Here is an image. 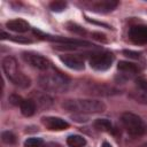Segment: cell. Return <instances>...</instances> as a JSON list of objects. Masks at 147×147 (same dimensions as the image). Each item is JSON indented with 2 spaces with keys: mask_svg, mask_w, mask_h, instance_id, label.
I'll return each instance as SVG.
<instances>
[{
  "mask_svg": "<svg viewBox=\"0 0 147 147\" xmlns=\"http://www.w3.org/2000/svg\"><path fill=\"white\" fill-rule=\"evenodd\" d=\"M93 126L95 130L98 131H102V132H109L111 130V123L109 119L107 118H98L94 121Z\"/></svg>",
  "mask_w": 147,
  "mask_h": 147,
  "instance_id": "cell-17",
  "label": "cell"
},
{
  "mask_svg": "<svg viewBox=\"0 0 147 147\" xmlns=\"http://www.w3.org/2000/svg\"><path fill=\"white\" fill-rule=\"evenodd\" d=\"M132 96L140 103L147 105V82L139 79L137 82V86L132 92Z\"/></svg>",
  "mask_w": 147,
  "mask_h": 147,
  "instance_id": "cell-12",
  "label": "cell"
},
{
  "mask_svg": "<svg viewBox=\"0 0 147 147\" xmlns=\"http://www.w3.org/2000/svg\"><path fill=\"white\" fill-rule=\"evenodd\" d=\"M6 26L15 32H26L30 29V25L26 21L21 20V18H16V20H10L6 23Z\"/></svg>",
  "mask_w": 147,
  "mask_h": 147,
  "instance_id": "cell-14",
  "label": "cell"
},
{
  "mask_svg": "<svg viewBox=\"0 0 147 147\" xmlns=\"http://www.w3.org/2000/svg\"><path fill=\"white\" fill-rule=\"evenodd\" d=\"M1 139H2V141H3L5 144H8V145H11V144H15V142H16V137H15V134H14L13 132H10V131H5V132H2Z\"/></svg>",
  "mask_w": 147,
  "mask_h": 147,
  "instance_id": "cell-20",
  "label": "cell"
},
{
  "mask_svg": "<svg viewBox=\"0 0 147 147\" xmlns=\"http://www.w3.org/2000/svg\"><path fill=\"white\" fill-rule=\"evenodd\" d=\"M20 108H21V113L24 116L30 117L36 113V102L33 100H30V99L23 100L21 106H20Z\"/></svg>",
  "mask_w": 147,
  "mask_h": 147,
  "instance_id": "cell-15",
  "label": "cell"
},
{
  "mask_svg": "<svg viewBox=\"0 0 147 147\" xmlns=\"http://www.w3.org/2000/svg\"><path fill=\"white\" fill-rule=\"evenodd\" d=\"M60 60L62 63H64L70 69H74V70H83L84 69V61L79 55L65 54V55H61Z\"/></svg>",
  "mask_w": 147,
  "mask_h": 147,
  "instance_id": "cell-11",
  "label": "cell"
},
{
  "mask_svg": "<svg viewBox=\"0 0 147 147\" xmlns=\"http://www.w3.org/2000/svg\"><path fill=\"white\" fill-rule=\"evenodd\" d=\"M42 147H62V146L56 142H48V144H44Z\"/></svg>",
  "mask_w": 147,
  "mask_h": 147,
  "instance_id": "cell-26",
  "label": "cell"
},
{
  "mask_svg": "<svg viewBox=\"0 0 147 147\" xmlns=\"http://www.w3.org/2000/svg\"><path fill=\"white\" fill-rule=\"evenodd\" d=\"M117 69L121 72V75L124 76L125 78H131V77L136 76L139 71V69L136 64H133L131 62H127V61H119L118 65H117Z\"/></svg>",
  "mask_w": 147,
  "mask_h": 147,
  "instance_id": "cell-13",
  "label": "cell"
},
{
  "mask_svg": "<svg viewBox=\"0 0 147 147\" xmlns=\"http://www.w3.org/2000/svg\"><path fill=\"white\" fill-rule=\"evenodd\" d=\"M67 29L69 30V31H71V32H74V33H78V34H85L86 33V31L82 28V26H79L78 24H76V23H72V22H69V23H67Z\"/></svg>",
  "mask_w": 147,
  "mask_h": 147,
  "instance_id": "cell-21",
  "label": "cell"
},
{
  "mask_svg": "<svg viewBox=\"0 0 147 147\" xmlns=\"http://www.w3.org/2000/svg\"><path fill=\"white\" fill-rule=\"evenodd\" d=\"M121 121L126 132L133 137H139L147 133V124L140 116L133 113H123L121 115Z\"/></svg>",
  "mask_w": 147,
  "mask_h": 147,
  "instance_id": "cell-4",
  "label": "cell"
},
{
  "mask_svg": "<svg viewBox=\"0 0 147 147\" xmlns=\"http://www.w3.org/2000/svg\"><path fill=\"white\" fill-rule=\"evenodd\" d=\"M123 54L125 55V56H129V57H132V59H138L139 56H140V54L139 53H137V52H132V51H123Z\"/></svg>",
  "mask_w": 147,
  "mask_h": 147,
  "instance_id": "cell-25",
  "label": "cell"
},
{
  "mask_svg": "<svg viewBox=\"0 0 147 147\" xmlns=\"http://www.w3.org/2000/svg\"><path fill=\"white\" fill-rule=\"evenodd\" d=\"M37 103H38L41 108H48V107L52 105V99H51L48 95L42 94V95H40V96L38 98Z\"/></svg>",
  "mask_w": 147,
  "mask_h": 147,
  "instance_id": "cell-22",
  "label": "cell"
},
{
  "mask_svg": "<svg viewBox=\"0 0 147 147\" xmlns=\"http://www.w3.org/2000/svg\"><path fill=\"white\" fill-rule=\"evenodd\" d=\"M142 147H147V144H145V145H142Z\"/></svg>",
  "mask_w": 147,
  "mask_h": 147,
  "instance_id": "cell-29",
  "label": "cell"
},
{
  "mask_svg": "<svg viewBox=\"0 0 147 147\" xmlns=\"http://www.w3.org/2000/svg\"><path fill=\"white\" fill-rule=\"evenodd\" d=\"M67 144L69 147H84L86 145V140L82 136L71 134L67 138Z\"/></svg>",
  "mask_w": 147,
  "mask_h": 147,
  "instance_id": "cell-16",
  "label": "cell"
},
{
  "mask_svg": "<svg viewBox=\"0 0 147 147\" xmlns=\"http://www.w3.org/2000/svg\"><path fill=\"white\" fill-rule=\"evenodd\" d=\"M39 38L41 39H46L49 41H55V42H61V44H65L69 46H75V47H90L93 46L91 42L85 41V40H79V39H69V38H64V37H59V36H51V34H45L41 33L40 31L34 30L33 31Z\"/></svg>",
  "mask_w": 147,
  "mask_h": 147,
  "instance_id": "cell-6",
  "label": "cell"
},
{
  "mask_svg": "<svg viewBox=\"0 0 147 147\" xmlns=\"http://www.w3.org/2000/svg\"><path fill=\"white\" fill-rule=\"evenodd\" d=\"M22 101H23V99L21 96L16 95V94H13V95L9 96V102L13 103V105H15V106H21Z\"/></svg>",
  "mask_w": 147,
  "mask_h": 147,
  "instance_id": "cell-24",
  "label": "cell"
},
{
  "mask_svg": "<svg viewBox=\"0 0 147 147\" xmlns=\"http://www.w3.org/2000/svg\"><path fill=\"white\" fill-rule=\"evenodd\" d=\"M101 147H111V145H110L108 141H103L102 145H101Z\"/></svg>",
  "mask_w": 147,
  "mask_h": 147,
  "instance_id": "cell-28",
  "label": "cell"
},
{
  "mask_svg": "<svg viewBox=\"0 0 147 147\" xmlns=\"http://www.w3.org/2000/svg\"><path fill=\"white\" fill-rule=\"evenodd\" d=\"M117 6H118L117 0H100V1H93L90 8L91 10L98 13H109L114 10Z\"/></svg>",
  "mask_w": 147,
  "mask_h": 147,
  "instance_id": "cell-10",
  "label": "cell"
},
{
  "mask_svg": "<svg viewBox=\"0 0 147 147\" xmlns=\"http://www.w3.org/2000/svg\"><path fill=\"white\" fill-rule=\"evenodd\" d=\"M62 107L72 113L79 114H99L106 110V105L100 100L94 99H74L63 102Z\"/></svg>",
  "mask_w": 147,
  "mask_h": 147,
  "instance_id": "cell-1",
  "label": "cell"
},
{
  "mask_svg": "<svg viewBox=\"0 0 147 147\" xmlns=\"http://www.w3.org/2000/svg\"><path fill=\"white\" fill-rule=\"evenodd\" d=\"M22 57L28 64L40 70H47L51 67V63L46 57L34 52H23Z\"/></svg>",
  "mask_w": 147,
  "mask_h": 147,
  "instance_id": "cell-7",
  "label": "cell"
},
{
  "mask_svg": "<svg viewBox=\"0 0 147 147\" xmlns=\"http://www.w3.org/2000/svg\"><path fill=\"white\" fill-rule=\"evenodd\" d=\"M44 141L41 138H29L24 141V147H42Z\"/></svg>",
  "mask_w": 147,
  "mask_h": 147,
  "instance_id": "cell-19",
  "label": "cell"
},
{
  "mask_svg": "<svg viewBox=\"0 0 147 147\" xmlns=\"http://www.w3.org/2000/svg\"><path fill=\"white\" fill-rule=\"evenodd\" d=\"M93 36H94V38H95V39H99V40H103V41H106V39L103 38V37H105L103 34H100V33H96V32H95V33H93Z\"/></svg>",
  "mask_w": 147,
  "mask_h": 147,
  "instance_id": "cell-27",
  "label": "cell"
},
{
  "mask_svg": "<svg viewBox=\"0 0 147 147\" xmlns=\"http://www.w3.org/2000/svg\"><path fill=\"white\" fill-rule=\"evenodd\" d=\"M1 39H10L15 42H21V44H30L31 39H29L28 37H22V36H10L7 34L6 32H1Z\"/></svg>",
  "mask_w": 147,
  "mask_h": 147,
  "instance_id": "cell-18",
  "label": "cell"
},
{
  "mask_svg": "<svg viewBox=\"0 0 147 147\" xmlns=\"http://www.w3.org/2000/svg\"><path fill=\"white\" fill-rule=\"evenodd\" d=\"M113 62H114V55H113V53L107 52V51L94 53L90 57L91 68H93L94 70H98V71H103V70L109 69L111 67Z\"/></svg>",
  "mask_w": 147,
  "mask_h": 147,
  "instance_id": "cell-5",
  "label": "cell"
},
{
  "mask_svg": "<svg viewBox=\"0 0 147 147\" xmlns=\"http://www.w3.org/2000/svg\"><path fill=\"white\" fill-rule=\"evenodd\" d=\"M129 38L136 45L147 44V25H132L129 30Z\"/></svg>",
  "mask_w": 147,
  "mask_h": 147,
  "instance_id": "cell-8",
  "label": "cell"
},
{
  "mask_svg": "<svg viewBox=\"0 0 147 147\" xmlns=\"http://www.w3.org/2000/svg\"><path fill=\"white\" fill-rule=\"evenodd\" d=\"M68 84H69V78L62 75L61 72H56V71L44 74L39 77V85L46 91L63 92L67 90Z\"/></svg>",
  "mask_w": 147,
  "mask_h": 147,
  "instance_id": "cell-3",
  "label": "cell"
},
{
  "mask_svg": "<svg viewBox=\"0 0 147 147\" xmlns=\"http://www.w3.org/2000/svg\"><path fill=\"white\" fill-rule=\"evenodd\" d=\"M49 8L53 11H62L67 8V2L64 1H53L49 3Z\"/></svg>",
  "mask_w": 147,
  "mask_h": 147,
  "instance_id": "cell-23",
  "label": "cell"
},
{
  "mask_svg": "<svg viewBox=\"0 0 147 147\" xmlns=\"http://www.w3.org/2000/svg\"><path fill=\"white\" fill-rule=\"evenodd\" d=\"M2 69L7 76V78L16 86L25 88L30 86V78L25 76L21 70L16 62V60L11 56H6L2 60Z\"/></svg>",
  "mask_w": 147,
  "mask_h": 147,
  "instance_id": "cell-2",
  "label": "cell"
},
{
  "mask_svg": "<svg viewBox=\"0 0 147 147\" xmlns=\"http://www.w3.org/2000/svg\"><path fill=\"white\" fill-rule=\"evenodd\" d=\"M41 122L48 130H52V131H62L69 127V123L60 117H54V116L42 117Z\"/></svg>",
  "mask_w": 147,
  "mask_h": 147,
  "instance_id": "cell-9",
  "label": "cell"
}]
</instances>
